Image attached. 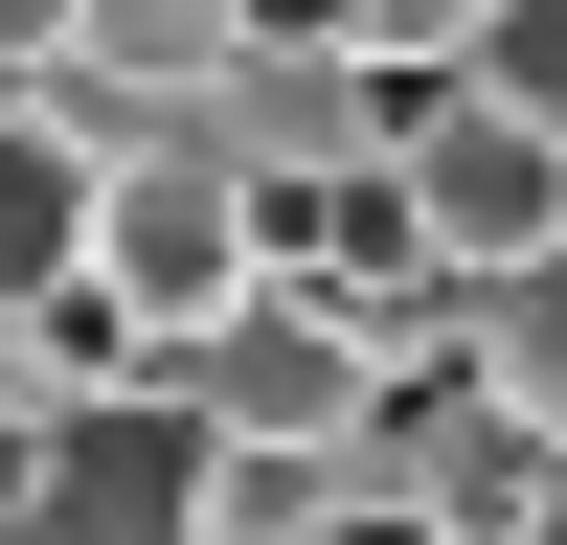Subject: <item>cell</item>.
<instances>
[{
  "instance_id": "obj_8",
  "label": "cell",
  "mask_w": 567,
  "mask_h": 545,
  "mask_svg": "<svg viewBox=\"0 0 567 545\" xmlns=\"http://www.w3.org/2000/svg\"><path fill=\"white\" fill-rule=\"evenodd\" d=\"M454 91H477V114H523L545 160H567V0H477V69H454Z\"/></svg>"
},
{
  "instance_id": "obj_3",
  "label": "cell",
  "mask_w": 567,
  "mask_h": 545,
  "mask_svg": "<svg viewBox=\"0 0 567 545\" xmlns=\"http://www.w3.org/2000/svg\"><path fill=\"white\" fill-rule=\"evenodd\" d=\"M250 272H272V227H250V182H227L205 136H136V160H91V296H114L159 363L205 341Z\"/></svg>"
},
{
  "instance_id": "obj_6",
  "label": "cell",
  "mask_w": 567,
  "mask_h": 545,
  "mask_svg": "<svg viewBox=\"0 0 567 545\" xmlns=\"http://www.w3.org/2000/svg\"><path fill=\"white\" fill-rule=\"evenodd\" d=\"M296 45H318V69H341V91H363V114H386V136H409V114H432V91H454V69H477V0H318V23H296Z\"/></svg>"
},
{
  "instance_id": "obj_5",
  "label": "cell",
  "mask_w": 567,
  "mask_h": 545,
  "mask_svg": "<svg viewBox=\"0 0 567 545\" xmlns=\"http://www.w3.org/2000/svg\"><path fill=\"white\" fill-rule=\"evenodd\" d=\"M454 409H499L523 454H567V272H523V296H454Z\"/></svg>"
},
{
  "instance_id": "obj_2",
  "label": "cell",
  "mask_w": 567,
  "mask_h": 545,
  "mask_svg": "<svg viewBox=\"0 0 567 545\" xmlns=\"http://www.w3.org/2000/svg\"><path fill=\"white\" fill-rule=\"evenodd\" d=\"M386 227H409L432 296H523V272H567V160L523 114H477V91H432L386 136Z\"/></svg>"
},
{
  "instance_id": "obj_4",
  "label": "cell",
  "mask_w": 567,
  "mask_h": 545,
  "mask_svg": "<svg viewBox=\"0 0 567 545\" xmlns=\"http://www.w3.org/2000/svg\"><path fill=\"white\" fill-rule=\"evenodd\" d=\"M205 160L250 182V227L296 250L318 205H363V182H386V114H363V91L318 69L296 23H250V45H227V91H205Z\"/></svg>"
},
{
  "instance_id": "obj_9",
  "label": "cell",
  "mask_w": 567,
  "mask_h": 545,
  "mask_svg": "<svg viewBox=\"0 0 567 545\" xmlns=\"http://www.w3.org/2000/svg\"><path fill=\"white\" fill-rule=\"evenodd\" d=\"M23 477H45V432H23V409H0V545H23Z\"/></svg>"
},
{
  "instance_id": "obj_7",
  "label": "cell",
  "mask_w": 567,
  "mask_h": 545,
  "mask_svg": "<svg viewBox=\"0 0 567 545\" xmlns=\"http://www.w3.org/2000/svg\"><path fill=\"white\" fill-rule=\"evenodd\" d=\"M69 272H91V136L23 114V136H0V318H45Z\"/></svg>"
},
{
  "instance_id": "obj_1",
  "label": "cell",
  "mask_w": 567,
  "mask_h": 545,
  "mask_svg": "<svg viewBox=\"0 0 567 545\" xmlns=\"http://www.w3.org/2000/svg\"><path fill=\"white\" fill-rule=\"evenodd\" d=\"M159 409H182L205 454H296V477H341V454L386 432V341H363L341 296H296V272H250V296L159 363Z\"/></svg>"
},
{
  "instance_id": "obj_10",
  "label": "cell",
  "mask_w": 567,
  "mask_h": 545,
  "mask_svg": "<svg viewBox=\"0 0 567 545\" xmlns=\"http://www.w3.org/2000/svg\"><path fill=\"white\" fill-rule=\"evenodd\" d=\"M23 114H45V91H23V23H0V136H23Z\"/></svg>"
}]
</instances>
